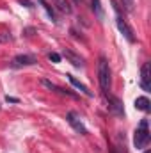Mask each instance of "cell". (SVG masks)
Instances as JSON below:
<instances>
[{
    "instance_id": "6da1fadb",
    "label": "cell",
    "mask_w": 151,
    "mask_h": 153,
    "mask_svg": "<svg viewBox=\"0 0 151 153\" xmlns=\"http://www.w3.org/2000/svg\"><path fill=\"white\" fill-rule=\"evenodd\" d=\"M98 82H100L101 91L107 94L110 91V68H109V61L105 55H101L98 61Z\"/></svg>"
},
{
    "instance_id": "7a4b0ae2",
    "label": "cell",
    "mask_w": 151,
    "mask_h": 153,
    "mask_svg": "<svg viewBox=\"0 0 151 153\" xmlns=\"http://www.w3.org/2000/svg\"><path fill=\"white\" fill-rule=\"evenodd\" d=\"M150 125H148V119H142L141 123H139V126H137V130H135V135H133V144H135V148L137 150H142V148H146L148 144H150Z\"/></svg>"
},
{
    "instance_id": "3957f363",
    "label": "cell",
    "mask_w": 151,
    "mask_h": 153,
    "mask_svg": "<svg viewBox=\"0 0 151 153\" xmlns=\"http://www.w3.org/2000/svg\"><path fill=\"white\" fill-rule=\"evenodd\" d=\"M112 5H114V11H115V23H117V29H119V32L124 36V38L128 39L130 43H135V34H133V30H132V27L124 22V18L121 16V11H119V5L115 4L112 0Z\"/></svg>"
},
{
    "instance_id": "277c9868",
    "label": "cell",
    "mask_w": 151,
    "mask_h": 153,
    "mask_svg": "<svg viewBox=\"0 0 151 153\" xmlns=\"http://www.w3.org/2000/svg\"><path fill=\"white\" fill-rule=\"evenodd\" d=\"M38 62V57L36 55H30V53H21V55H16L13 61H11V66L13 68H25V66H32Z\"/></svg>"
},
{
    "instance_id": "5b68a950",
    "label": "cell",
    "mask_w": 151,
    "mask_h": 153,
    "mask_svg": "<svg viewBox=\"0 0 151 153\" xmlns=\"http://www.w3.org/2000/svg\"><path fill=\"white\" fill-rule=\"evenodd\" d=\"M66 117H68V123L73 126V130H75V132H78L80 135H85V134H87V128L84 126V123H82L80 116L76 114V112H73V111H71V112H68V116H66Z\"/></svg>"
},
{
    "instance_id": "8992f818",
    "label": "cell",
    "mask_w": 151,
    "mask_h": 153,
    "mask_svg": "<svg viewBox=\"0 0 151 153\" xmlns=\"http://www.w3.org/2000/svg\"><path fill=\"white\" fill-rule=\"evenodd\" d=\"M141 87L144 91H151V66L150 62H144L141 68Z\"/></svg>"
},
{
    "instance_id": "52a82bcc",
    "label": "cell",
    "mask_w": 151,
    "mask_h": 153,
    "mask_svg": "<svg viewBox=\"0 0 151 153\" xmlns=\"http://www.w3.org/2000/svg\"><path fill=\"white\" fill-rule=\"evenodd\" d=\"M109 109L110 112L115 114L117 117H124V109H123V102L117 96H109Z\"/></svg>"
},
{
    "instance_id": "ba28073f",
    "label": "cell",
    "mask_w": 151,
    "mask_h": 153,
    "mask_svg": "<svg viewBox=\"0 0 151 153\" xmlns=\"http://www.w3.org/2000/svg\"><path fill=\"white\" fill-rule=\"evenodd\" d=\"M62 55H64V57H66V59H68L75 68H82V66H84V59H82L80 55H76L75 52H71V50H64V52H62Z\"/></svg>"
},
{
    "instance_id": "9c48e42d",
    "label": "cell",
    "mask_w": 151,
    "mask_h": 153,
    "mask_svg": "<svg viewBox=\"0 0 151 153\" xmlns=\"http://www.w3.org/2000/svg\"><path fill=\"white\" fill-rule=\"evenodd\" d=\"M41 84L44 85V87H48L50 91H55V93H61V94H70V96H76L73 91H68V89H62V87H59V85H55L53 82H50V80H46V78H43L41 80Z\"/></svg>"
},
{
    "instance_id": "30bf717a",
    "label": "cell",
    "mask_w": 151,
    "mask_h": 153,
    "mask_svg": "<svg viewBox=\"0 0 151 153\" xmlns=\"http://www.w3.org/2000/svg\"><path fill=\"white\" fill-rule=\"evenodd\" d=\"M66 76H68V80H70V82L75 85V87L78 89V91H80V93H84V94H85V96H89V98L93 96V91H89V87H87V85H84L80 80H76L73 75H66Z\"/></svg>"
},
{
    "instance_id": "8fae6325",
    "label": "cell",
    "mask_w": 151,
    "mask_h": 153,
    "mask_svg": "<svg viewBox=\"0 0 151 153\" xmlns=\"http://www.w3.org/2000/svg\"><path fill=\"white\" fill-rule=\"evenodd\" d=\"M91 2V9L94 11V16L100 20V22H103L105 20V11H103V7H101V2L100 0H89Z\"/></svg>"
},
{
    "instance_id": "7c38bea8",
    "label": "cell",
    "mask_w": 151,
    "mask_h": 153,
    "mask_svg": "<svg viewBox=\"0 0 151 153\" xmlns=\"http://www.w3.org/2000/svg\"><path fill=\"white\" fill-rule=\"evenodd\" d=\"M135 109L137 111H142V112H150L151 111V102L146 96H139L135 100Z\"/></svg>"
},
{
    "instance_id": "4fadbf2b",
    "label": "cell",
    "mask_w": 151,
    "mask_h": 153,
    "mask_svg": "<svg viewBox=\"0 0 151 153\" xmlns=\"http://www.w3.org/2000/svg\"><path fill=\"white\" fill-rule=\"evenodd\" d=\"M57 7L62 11V13H66V14H70L73 9H71V5H70V2H66V0H57Z\"/></svg>"
},
{
    "instance_id": "5bb4252c",
    "label": "cell",
    "mask_w": 151,
    "mask_h": 153,
    "mask_svg": "<svg viewBox=\"0 0 151 153\" xmlns=\"http://www.w3.org/2000/svg\"><path fill=\"white\" fill-rule=\"evenodd\" d=\"M38 2L41 4V5H43V9H44V11L48 13L50 20H52V22H57V18H55V13H53V9H52V7H50V5H48V4H46L44 0H38Z\"/></svg>"
},
{
    "instance_id": "9a60e30c",
    "label": "cell",
    "mask_w": 151,
    "mask_h": 153,
    "mask_svg": "<svg viewBox=\"0 0 151 153\" xmlns=\"http://www.w3.org/2000/svg\"><path fill=\"white\" fill-rule=\"evenodd\" d=\"M123 7L128 11V13H133V7H135V0H121Z\"/></svg>"
},
{
    "instance_id": "2e32d148",
    "label": "cell",
    "mask_w": 151,
    "mask_h": 153,
    "mask_svg": "<svg viewBox=\"0 0 151 153\" xmlns=\"http://www.w3.org/2000/svg\"><path fill=\"white\" fill-rule=\"evenodd\" d=\"M48 59H50L52 62H55V64H57V62H61V55H59V53H55V52L48 53Z\"/></svg>"
},
{
    "instance_id": "e0dca14e",
    "label": "cell",
    "mask_w": 151,
    "mask_h": 153,
    "mask_svg": "<svg viewBox=\"0 0 151 153\" xmlns=\"http://www.w3.org/2000/svg\"><path fill=\"white\" fill-rule=\"evenodd\" d=\"M5 100H7V102H11V103H18V102H20L18 98H13V96H5Z\"/></svg>"
},
{
    "instance_id": "ac0fdd59",
    "label": "cell",
    "mask_w": 151,
    "mask_h": 153,
    "mask_svg": "<svg viewBox=\"0 0 151 153\" xmlns=\"http://www.w3.org/2000/svg\"><path fill=\"white\" fill-rule=\"evenodd\" d=\"M20 4H23L25 7H34V5H32V4H30L29 0H20Z\"/></svg>"
},
{
    "instance_id": "d6986e66",
    "label": "cell",
    "mask_w": 151,
    "mask_h": 153,
    "mask_svg": "<svg viewBox=\"0 0 151 153\" xmlns=\"http://www.w3.org/2000/svg\"><path fill=\"white\" fill-rule=\"evenodd\" d=\"M73 4H76V5H78V4H82V0H73Z\"/></svg>"
},
{
    "instance_id": "ffe728a7",
    "label": "cell",
    "mask_w": 151,
    "mask_h": 153,
    "mask_svg": "<svg viewBox=\"0 0 151 153\" xmlns=\"http://www.w3.org/2000/svg\"><path fill=\"white\" fill-rule=\"evenodd\" d=\"M144 153H150V152H144Z\"/></svg>"
},
{
    "instance_id": "44dd1931",
    "label": "cell",
    "mask_w": 151,
    "mask_h": 153,
    "mask_svg": "<svg viewBox=\"0 0 151 153\" xmlns=\"http://www.w3.org/2000/svg\"><path fill=\"white\" fill-rule=\"evenodd\" d=\"M0 41H2V39H0Z\"/></svg>"
}]
</instances>
